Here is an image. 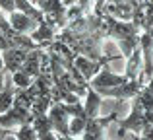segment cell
I'll return each mask as SVG.
<instances>
[{"label":"cell","mask_w":153,"mask_h":140,"mask_svg":"<svg viewBox=\"0 0 153 140\" xmlns=\"http://www.w3.org/2000/svg\"><path fill=\"white\" fill-rule=\"evenodd\" d=\"M126 82H128V78L124 74H116V72H112L108 68V64H105L101 68V72L89 82V88L95 90L101 97H108L114 88L122 86V84H126Z\"/></svg>","instance_id":"1"},{"label":"cell","mask_w":153,"mask_h":140,"mask_svg":"<svg viewBox=\"0 0 153 140\" xmlns=\"http://www.w3.org/2000/svg\"><path fill=\"white\" fill-rule=\"evenodd\" d=\"M116 58H122V55H107L103 61H93V58H87V57L78 55V57L74 58V66L78 68L79 74L83 76V80H85V82H91V80H93L99 72H101V68H103L105 64L116 61Z\"/></svg>","instance_id":"2"},{"label":"cell","mask_w":153,"mask_h":140,"mask_svg":"<svg viewBox=\"0 0 153 140\" xmlns=\"http://www.w3.org/2000/svg\"><path fill=\"white\" fill-rule=\"evenodd\" d=\"M118 109H120V103L116 101V105H114V109H112L111 115L89 119L85 130H83V134H82V140H107L105 138V129H107L112 121L118 119Z\"/></svg>","instance_id":"3"},{"label":"cell","mask_w":153,"mask_h":140,"mask_svg":"<svg viewBox=\"0 0 153 140\" xmlns=\"http://www.w3.org/2000/svg\"><path fill=\"white\" fill-rule=\"evenodd\" d=\"M120 130H132L134 134H140L146 127V111L138 99H132V109L126 119H116Z\"/></svg>","instance_id":"4"},{"label":"cell","mask_w":153,"mask_h":140,"mask_svg":"<svg viewBox=\"0 0 153 140\" xmlns=\"http://www.w3.org/2000/svg\"><path fill=\"white\" fill-rule=\"evenodd\" d=\"M33 115H31V111L27 109H22V107H12V109H8L4 115H0V127L2 129H18V127L22 125H27V123H33Z\"/></svg>","instance_id":"5"},{"label":"cell","mask_w":153,"mask_h":140,"mask_svg":"<svg viewBox=\"0 0 153 140\" xmlns=\"http://www.w3.org/2000/svg\"><path fill=\"white\" fill-rule=\"evenodd\" d=\"M49 117H51V123H52V129L58 136H70V115L66 113L62 103H52L51 111H49Z\"/></svg>","instance_id":"6"},{"label":"cell","mask_w":153,"mask_h":140,"mask_svg":"<svg viewBox=\"0 0 153 140\" xmlns=\"http://www.w3.org/2000/svg\"><path fill=\"white\" fill-rule=\"evenodd\" d=\"M8 22H10V25L14 27L16 31H19V33H25V35H31L35 29H37V25L41 23L39 19L31 18V16L23 14V12H19V10L8 14Z\"/></svg>","instance_id":"7"},{"label":"cell","mask_w":153,"mask_h":140,"mask_svg":"<svg viewBox=\"0 0 153 140\" xmlns=\"http://www.w3.org/2000/svg\"><path fill=\"white\" fill-rule=\"evenodd\" d=\"M56 35H58V27H56L54 23H51L49 19H43V22L37 25V29H35L33 33L29 35V37L33 39L37 45H41V47H45V49H49V45L54 41Z\"/></svg>","instance_id":"8"},{"label":"cell","mask_w":153,"mask_h":140,"mask_svg":"<svg viewBox=\"0 0 153 140\" xmlns=\"http://www.w3.org/2000/svg\"><path fill=\"white\" fill-rule=\"evenodd\" d=\"M27 55H29V51H27V49H18V47H10V49H6L2 53L4 68L10 72V74L22 70V66H23V62H25Z\"/></svg>","instance_id":"9"},{"label":"cell","mask_w":153,"mask_h":140,"mask_svg":"<svg viewBox=\"0 0 153 140\" xmlns=\"http://www.w3.org/2000/svg\"><path fill=\"white\" fill-rule=\"evenodd\" d=\"M43 53H45V49H33V51H29V55H27L25 62H23V66H22V70L25 72L27 76H31L33 80L41 74Z\"/></svg>","instance_id":"10"},{"label":"cell","mask_w":153,"mask_h":140,"mask_svg":"<svg viewBox=\"0 0 153 140\" xmlns=\"http://www.w3.org/2000/svg\"><path fill=\"white\" fill-rule=\"evenodd\" d=\"M143 70V57H142V49H136L134 53L130 55V57L126 58V68H124V76H126L128 80H138L140 74Z\"/></svg>","instance_id":"11"},{"label":"cell","mask_w":153,"mask_h":140,"mask_svg":"<svg viewBox=\"0 0 153 140\" xmlns=\"http://www.w3.org/2000/svg\"><path fill=\"white\" fill-rule=\"evenodd\" d=\"M101 95L97 94L95 90H87L85 97H83V111H85L87 119H95L99 117V107H101Z\"/></svg>","instance_id":"12"},{"label":"cell","mask_w":153,"mask_h":140,"mask_svg":"<svg viewBox=\"0 0 153 140\" xmlns=\"http://www.w3.org/2000/svg\"><path fill=\"white\" fill-rule=\"evenodd\" d=\"M16 91H18V88L14 86L12 78L6 80V84H4V90L0 91V115H4L8 109H12V107H14Z\"/></svg>","instance_id":"13"},{"label":"cell","mask_w":153,"mask_h":140,"mask_svg":"<svg viewBox=\"0 0 153 140\" xmlns=\"http://www.w3.org/2000/svg\"><path fill=\"white\" fill-rule=\"evenodd\" d=\"M87 115L83 113V115H78V117H72L70 119V136L74 138V136H79V134H83V130H85V127H87Z\"/></svg>","instance_id":"14"},{"label":"cell","mask_w":153,"mask_h":140,"mask_svg":"<svg viewBox=\"0 0 153 140\" xmlns=\"http://www.w3.org/2000/svg\"><path fill=\"white\" fill-rule=\"evenodd\" d=\"M14 136L18 140H39V134H37V130H35L33 123H27V125L18 127V130L14 133Z\"/></svg>","instance_id":"15"},{"label":"cell","mask_w":153,"mask_h":140,"mask_svg":"<svg viewBox=\"0 0 153 140\" xmlns=\"http://www.w3.org/2000/svg\"><path fill=\"white\" fill-rule=\"evenodd\" d=\"M12 82H14V86L18 88V90H27V88L33 84V78L27 76L23 70H18V72L12 74Z\"/></svg>","instance_id":"16"},{"label":"cell","mask_w":153,"mask_h":140,"mask_svg":"<svg viewBox=\"0 0 153 140\" xmlns=\"http://www.w3.org/2000/svg\"><path fill=\"white\" fill-rule=\"evenodd\" d=\"M134 99H138V101L142 103V107H143V111H146V113H153V94H151L149 90L142 88V91H140Z\"/></svg>","instance_id":"17"},{"label":"cell","mask_w":153,"mask_h":140,"mask_svg":"<svg viewBox=\"0 0 153 140\" xmlns=\"http://www.w3.org/2000/svg\"><path fill=\"white\" fill-rule=\"evenodd\" d=\"M52 4H54V0H33V6L39 8V10L43 12V14H49Z\"/></svg>","instance_id":"18"},{"label":"cell","mask_w":153,"mask_h":140,"mask_svg":"<svg viewBox=\"0 0 153 140\" xmlns=\"http://www.w3.org/2000/svg\"><path fill=\"white\" fill-rule=\"evenodd\" d=\"M0 10L6 12V14H12V12H16L14 0H0Z\"/></svg>","instance_id":"19"},{"label":"cell","mask_w":153,"mask_h":140,"mask_svg":"<svg viewBox=\"0 0 153 140\" xmlns=\"http://www.w3.org/2000/svg\"><path fill=\"white\" fill-rule=\"evenodd\" d=\"M6 49H10V43H8V39L4 37L2 29H0V53H4Z\"/></svg>","instance_id":"20"},{"label":"cell","mask_w":153,"mask_h":140,"mask_svg":"<svg viewBox=\"0 0 153 140\" xmlns=\"http://www.w3.org/2000/svg\"><path fill=\"white\" fill-rule=\"evenodd\" d=\"M39 140H58V134L56 133H45V134H39Z\"/></svg>","instance_id":"21"},{"label":"cell","mask_w":153,"mask_h":140,"mask_svg":"<svg viewBox=\"0 0 153 140\" xmlns=\"http://www.w3.org/2000/svg\"><path fill=\"white\" fill-rule=\"evenodd\" d=\"M6 74H8V70H6V68L0 70V91L4 90V84H6Z\"/></svg>","instance_id":"22"},{"label":"cell","mask_w":153,"mask_h":140,"mask_svg":"<svg viewBox=\"0 0 153 140\" xmlns=\"http://www.w3.org/2000/svg\"><path fill=\"white\" fill-rule=\"evenodd\" d=\"M143 88H146V90H149L151 94H153V76H151V78L146 82V86H143Z\"/></svg>","instance_id":"23"},{"label":"cell","mask_w":153,"mask_h":140,"mask_svg":"<svg viewBox=\"0 0 153 140\" xmlns=\"http://www.w3.org/2000/svg\"><path fill=\"white\" fill-rule=\"evenodd\" d=\"M12 130L10 129H2V127H0V140H4V136H6V134H10Z\"/></svg>","instance_id":"24"},{"label":"cell","mask_w":153,"mask_h":140,"mask_svg":"<svg viewBox=\"0 0 153 140\" xmlns=\"http://www.w3.org/2000/svg\"><path fill=\"white\" fill-rule=\"evenodd\" d=\"M4 140H18L14 136V133H10V134H6V136H4Z\"/></svg>","instance_id":"25"},{"label":"cell","mask_w":153,"mask_h":140,"mask_svg":"<svg viewBox=\"0 0 153 140\" xmlns=\"http://www.w3.org/2000/svg\"><path fill=\"white\" fill-rule=\"evenodd\" d=\"M0 70H4V58H2V53H0Z\"/></svg>","instance_id":"26"},{"label":"cell","mask_w":153,"mask_h":140,"mask_svg":"<svg viewBox=\"0 0 153 140\" xmlns=\"http://www.w3.org/2000/svg\"><path fill=\"white\" fill-rule=\"evenodd\" d=\"M58 140H74L72 136H58Z\"/></svg>","instance_id":"27"},{"label":"cell","mask_w":153,"mask_h":140,"mask_svg":"<svg viewBox=\"0 0 153 140\" xmlns=\"http://www.w3.org/2000/svg\"><path fill=\"white\" fill-rule=\"evenodd\" d=\"M2 16H4V14H2V10H0V18H2Z\"/></svg>","instance_id":"28"}]
</instances>
